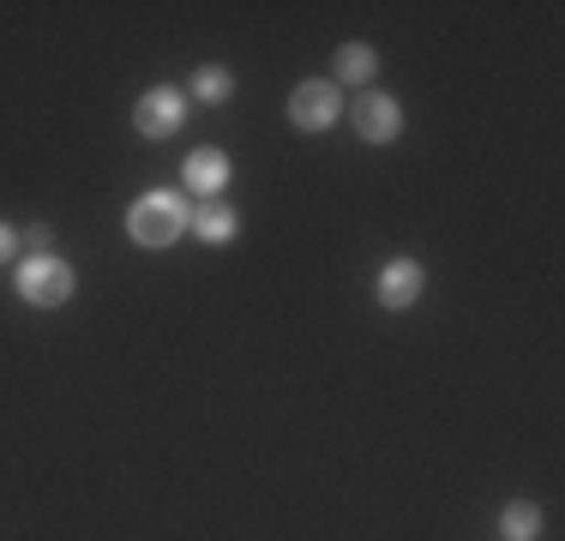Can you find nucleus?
I'll return each mask as SVG.
<instances>
[{"mask_svg": "<svg viewBox=\"0 0 565 541\" xmlns=\"http://www.w3.org/2000/svg\"><path fill=\"white\" fill-rule=\"evenodd\" d=\"M331 61H338V78H331V85H367L373 66H380V54H373L367 43H343Z\"/></svg>", "mask_w": 565, "mask_h": 541, "instance_id": "obj_8", "label": "nucleus"}, {"mask_svg": "<svg viewBox=\"0 0 565 541\" xmlns=\"http://www.w3.org/2000/svg\"><path fill=\"white\" fill-rule=\"evenodd\" d=\"M186 187H193V193H223V187H228V157L223 151H211V145H205V151H193V157H186Z\"/></svg>", "mask_w": 565, "mask_h": 541, "instance_id": "obj_7", "label": "nucleus"}, {"mask_svg": "<svg viewBox=\"0 0 565 541\" xmlns=\"http://www.w3.org/2000/svg\"><path fill=\"white\" fill-rule=\"evenodd\" d=\"M349 120H355V132L367 145H392L403 132V103L392 97V91H367V97L349 108Z\"/></svg>", "mask_w": 565, "mask_h": 541, "instance_id": "obj_5", "label": "nucleus"}, {"mask_svg": "<svg viewBox=\"0 0 565 541\" xmlns=\"http://www.w3.org/2000/svg\"><path fill=\"white\" fill-rule=\"evenodd\" d=\"M500 535L505 541H535L542 535V506H535V499H511L500 511Z\"/></svg>", "mask_w": 565, "mask_h": 541, "instance_id": "obj_9", "label": "nucleus"}, {"mask_svg": "<svg viewBox=\"0 0 565 541\" xmlns=\"http://www.w3.org/2000/svg\"><path fill=\"white\" fill-rule=\"evenodd\" d=\"M19 295L31 307H66L73 301V265L66 259H24L19 265Z\"/></svg>", "mask_w": 565, "mask_h": 541, "instance_id": "obj_3", "label": "nucleus"}, {"mask_svg": "<svg viewBox=\"0 0 565 541\" xmlns=\"http://www.w3.org/2000/svg\"><path fill=\"white\" fill-rule=\"evenodd\" d=\"M338 115H343V91L331 85V78H301V85L289 91V127L326 132V127H338Z\"/></svg>", "mask_w": 565, "mask_h": 541, "instance_id": "obj_2", "label": "nucleus"}, {"mask_svg": "<svg viewBox=\"0 0 565 541\" xmlns=\"http://www.w3.org/2000/svg\"><path fill=\"white\" fill-rule=\"evenodd\" d=\"M228 91H235L228 66H199L193 73V103H228Z\"/></svg>", "mask_w": 565, "mask_h": 541, "instance_id": "obj_11", "label": "nucleus"}, {"mask_svg": "<svg viewBox=\"0 0 565 541\" xmlns=\"http://www.w3.org/2000/svg\"><path fill=\"white\" fill-rule=\"evenodd\" d=\"M186 223H193V205H186L181 193H145V199H132V211H127V235L139 241V247H174V241L186 235Z\"/></svg>", "mask_w": 565, "mask_h": 541, "instance_id": "obj_1", "label": "nucleus"}, {"mask_svg": "<svg viewBox=\"0 0 565 541\" xmlns=\"http://www.w3.org/2000/svg\"><path fill=\"white\" fill-rule=\"evenodd\" d=\"M24 247H31V259H55V229L31 223V229H24Z\"/></svg>", "mask_w": 565, "mask_h": 541, "instance_id": "obj_12", "label": "nucleus"}, {"mask_svg": "<svg viewBox=\"0 0 565 541\" xmlns=\"http://www.w3.org/2000/svg\"><path fill=\"white\" fill-rule=\"evenodd\" d=\"M380 301L392 307V314H403V307H415L422 301V289H427V270H422V259H385V270H380Z\"/></svg>", "mask_w": 565, "mask_h": 541, "instance_id": "obj_6", "label": "nucleus"}, {"mask_svg": "<svg viewBox=\"0 0 565 541\" xmlns=\"http://www.w3.org/2000/svg\"><path fill=\"white\" fill-rule=\"evenodd\" d=\"M193 229H199L205 241H235L241 216L228 211V205H193Z\"/></svg>", "mask_w": 565, "mask_h": 541, "instance_id": "obj_10", "label": "nucleus"}, {"mask_svg": "<svg viewBox=\"0 0 565 541\" xmlns=\"http://www.w3.org/2000/svg\"><path fill=\"white\" fill-rule=\"evenodd\" d=\"M12 253H19V229H7V223H0V265H7Z\"/></svg>", "mask_w": 565, "mask_h": 541, "instance_id": "obj_13", "label": "nucleus"}, {"mask_svg": "<svg viewBox=\"0 0 565 541\" xmlns=\"http://www.w3.org/2000/svg\"><path fill=\"white\" fill-rule=\"evenodd\" d=\"M181 120H186V91L174 85H151L139 97V108H132V127L145 139H169V132H181Z\"/></svg>", "mask_w": 565, "mask_h": 541, "instance_id": "obj_4", "label": "nucleus"}]
</instances>
